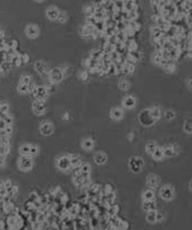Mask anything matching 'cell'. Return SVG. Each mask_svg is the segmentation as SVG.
Listing matches in <instances>:
<instances>
[{
	"mask_svg": "<svg viewBox=\"0 0 192 230\" xmlns=\"http://www.w3.org/2000/svg\"><path fill=\"white\" fill-rule=\"evenodd\" d=\"M183 132L188 135H192V120H185L182 125Z\"/></svg>",
	"mask_w": 192,
	"mask_h": 230,
	"instance_id": "obj_11",
	"label": "cell"
},
{
	"mask_svg": "<svg viewBox=\"0 0 192 230\" xmlns=\"http://www.w3.org/2000/svg\"><path fill=\"white\" fill-rule=\"evenodd\" d=\"M158 146L156 142L153 141L148 142L146 146V151L148 155H151Z\"/></svg>",
	"mask_w": 192,
	"mask_h": 230,
	"instance_id": "obj_18",
	"label": "cell"
},
{
	"mask_svg": "<svg viewBox=\"0 0 192 230\" xmlns=\"http://www.w3.org/2000/svg\"><path fill=\"white\" fill-rule=\"evenodd\" d=\"M51 78L54 82H61L63 79L62 71L58 69H54L51 73Z\"/></svg>",
	"mask_w": 192,
	"mask_h": 230,
	"instance_id": "obj_8",
	"label": "cell"
},
{
	"mask_svg": "<svg viewBox=\"0 0 192 230\" xmlns=\"http://www.w3.org/2000/svg\"><path fill=\"white\" fill-rule=\"evenodd\" d=\"M5 127V123L4 121H0V129H4Z\"/></svg>",
	"mask_w": 192,
	"mask_h": 230,
	"instance_id": "obj_30",
	"label": "cell"
},
{
	"mask_svg": "<svg viewBox=\"0 0 192 230\" xmlns=\"http://www.w3.org/2000/svg\"><path fill=\"white\" fill-rule=\"evenodd\" d=\"M144 160L140 157H134L131 158L129 165L131 170L134 172H140L144 166Z\"/></svg>",
	"mask_w": 192,
	"mask_h": 230,
	"instance_id": "obj_3",
	"label": "cell"
},
{
	"mask_svg": "<svg viewBox=\"0 0 192 230\" xmlns=\"http://www.w3.org/2000/svg\"><path fill=\"white\" fill-rule=\"evenodd\" d=\"M30 147H29L28 146H25L22 148V151L25 154H27L28 153H30Z\"/></svg>",
	"mask_w": 192,
	"mask_h": 230,
	"instance_id": "obj_27",
	"label": "cell"
},
{
	"mask_svg": "<svg viewBox=\"0 0 192 230\" xmlns=\"http://www.w3.org/2000/svg\"><path fill=\"white\" fill-rule=\"evenodd\" d=\"M157 211L156 209L151 210L147 212V215L146 217V221L150 224H155L156 223V214Z\"/></svg>",
	"mask_w": 192,
	"mask_h": 230,
	"instance_id": "obj_9",
	"label": "cell"
},
{
	"mask_svg": "<svg viewBox=\"0 0 192 230\" xmlns=\"http://www.w3.org/2000/svg\"><path fill=\"white\" fill-rule=\"evenodd\" d=\"M155 195L151 189L147 190L143 193V201L155 200Z\"/></svg>",
	"mask_w": 192,
	"mask_h": 230,
	"instance_id": "obj_16",
	"label": "cell"
},
{
	"mask_svg": "<svg viewBox=\"0 0 192 230\" xmlns=\"http://www.w3.org/2000/svg\"><path fill=\"white\" fill-rule=\"evenodd\" d=\"M123 112L120 108L113 109L111 112V117L113 119L120 120L123 117Z\"/></svg>",
	"mask_w": 192,
	"mask_h": 230,
	"instance_id": "obj_19",
	"label": "cell"
},
{
	"mask_svg": "<svg viewBox=\"0 0 192 230\" xmlns=\"http://www.w3.org/2000/svg\"><path fill=\"white\" fill-rule=\"evenodd\" d=\"M139 120L140 123L146 127L152 126L157 121L152 117L150 109H145L142 111L139 115Z\"/></svg>",
	"mask_w": 192,
	"mask_h": 230,
	"instance_id": "obj_2",
	"label": "cell"
},
{
	"mask_svg": "<svg viewBox=\"0 0 192 230\" xmlns=\"http://www.w3.org/2000/svg\"><path fill=\"white\" fill-rule=\"evenodd\" d=\"M161 182L160 177L155 174H150L147 177V185L151 189L157 188L159 186Z\"/></svg>",
	"mask_w": 192,
	"mask_h": 230,
	"instance_id": "obj_4",
	"label": "cell"
},
{
	"mask_svg": "<svg viewBox=\"0 0 192 230\" xmlns=\"http://www.w3.org/2000/svg\"><path fill=\"white\" fill-rule=\"evenodd\" d=\"M165 217L163 215L161 212H157L156 214V223H161L164 220Z\"/></svg>",
	"mask_w": 192,
	"mask_h": 230,
	"instance_id": "obj_24",
	"label": "cell"
},
{
	"mask_svg": "<svg viewBox=\"0 0 192 230\" xmlns=\"http://www.w3.org/2000/svg\"><path fill=\"white\" fill-rule=\"evenodd\" d=\"M70 162H71L72 165L74 166H77V165H79L80 161L76 157H72V158H70Z\"/></svg>",
	"mask_w": 192,
	"mask_h": 230,
	"instance_id": "obj_25",
	"label": "cell"
},
{
	"mask_svg": "<svg viewBox=\"0 0 192 230\" xmlns=\"http://www.w3.org/2000/svg\"><path fill=\"white\" fill-rule=\"evenodd\" d=\"M40 131L45 135H49L53 132V127L49 123H45L41 125Z\"/></svg>",
	"mask_w": 192,
	"mask_h": 230,
	"instance_id": "obj_13",
	"label": "cell"
},
{
	"mask_svg": "<svg viewBox=\"0 0 192 230\" xmlns=\"http://www.w3.org/2000/svg\"><path fill=\"white\" fill-rule=\"evenodd\" d=\"M142 208L146 212H148L151 210L156 209V203L155 200L151 201H143L142 204Z\"/></svg>",
	"mask_w": 192,
	"mask_h": 230,
	"instance_id": "obj_10",
	"label": "cell"
},
{
	"mask_svg": "<svg viewBox=\"0 0 192 230\" xmlns=\"http://www.w3.org/2000/svg\"><path fill=\"white\" fill-rule=\"evenodd\" d=\"M159 195L163 200L166 201H171L175 198V189L171 184H166L161 186Z\"/></svg>",
	"mask_w": 192,
	"mask_h": 230,
	"instance_id": "obj_1",
	"label": "cell"
},
{
	"mask_svg": "<svg viewBox=\"0 0 192 230\" xmlns=\"http://www.w3.org/2000/svg\"><path fill=\"white\" fill-rule=\"evenodd\" d=\"M28 34L32 38L36 37L38 34V30L35 26H30L28 29Z\"/></svg>",
	"mask_w": 192,
	"mask_h": 230,
	"instance_id": "obj_21",
	"label": "cell"
},
{
	"mask_svg": "<svg viewBox=\"0 0 192 230\" xmlns=\"http://www.w3.org/2000/svg\"><path fill=\"white\" fill-rule=\"evenodd\" d=\"M37 1H40V0H37Z\"/></svg>",
	"mask_w": 192,
	"mask_h": 230,
	"instance_id": "obj_31",
	"label": "cell"
},
{
	"mask_svg": "<svg viewBox=\"0 0 192 230\" xmlns=\"http://www.w3.org/2000/svg\"><path fill=\"white\" fill-rule=\"evenodd\" d=\"M188 188H189V190L190 191V193H192V178L189 181V184H188Z\"/></svg>",
	"mask_w": 192,
	"mask_h": 230,
	"instance_id": "obj_29",
	"label": "cell"
},
{
	"mask_svg": "<svg viewBox=\"0 0 192 230\" xmlns=\"http://www.w3.org/2000/svg\"><path fill=\"white\" fill-rule=\"evenodd\" d=\"M150 113L152 116V117L154 119L156 120V121H158L161 119L162 112H161V109H160V108H159L158 106H154V107L152 108L151 109H150Z\"/></svg>",
	"mask_w": 192,
	"mask_h": 230,
	"instance_id": "obj_15",
	"label": "cell"
},
{
	"mask_svg": "<svg viewBox=\"0 0 192 230\" xmlns=\"http://www.w3.org/2000/svg\"><path fill=\"white\" fill-rule=\"evenodd\" d=\"M176 117V113L175 111L173 109H167L165 112V117L166 120L167 121H172L174 120Z\"/></svg>",
	"mask_w": 192,
	"mask_h": 230,
	"instance_id": "obj_20",
	"label": "cell"
},
{
	"mask_svg": "<svg viewBox=\"0 0 192 230\" xmlns=\"http://www.w3.org/2000/svg\"><path fill=\"white\" fill-rule=\"evenodd\" d=\"M71 165L70 158L66 156L60 158L57 162L58 168L62 170H66Z\"/></svg>",
	"mask_w": 192,
	"mask_h": 230,
	"instance_id": "obj_6",
	"label": "cell"
},
{
	"mask_svg": "<svg viewBox=\"0 0 192 230\" xmlns=\"http://www.w3.org/2000/svg\"><path fill=\"white\" fill-rule=\"evenodd\" d=\"M94 161L98 165L104 164L107 161V156L102 153H98L94 155Z\"/></svg>",
	"mask_w": 192,
	"mask_h": 230,
	"instance_id": "obj_17",
	"label": "cell"
},
{
	"mask_svg": "<svg viewBox=\"0 0 192 230\" xmlns=\"http://www.w3.org/2000/svg\"><path fill=\"white\" fill-rule=\"evenodd\" d=\"M83 146L85 149L86 150H90L93 147V142L90 139L85 140L83 143Z\"/></svg>",
	"mask_w": 192,
	"mask_h": 230,
	"instance_id": "obj_22",
	"label": "cell"
},
{
	"mask_svg": "<svg viewBox=\"0 0 192 230\" xmlns=\"http://www.w3.org/2000/svg\"><path fill=\"white\" fill-rule=\"evenodd\" d=\"M151 157L152 158L155 160L156 161H160L165 158L164 154H163V147L158 146L156 147L155 150L152 153Z\"/></svg>",
	"mask_w": 192,
	"mask_h": 230,
	"instance_id": "obj_7",
	"label": "cell"
},
{
	"mask_svg": "<svg viewBox=\"0 0 192 230\" xmlns=\"http://www.w3.org/2000/svg\"><path fill=\"white\" fill-rule=\"evenodd\" d=\"M163 150L165 158H171L177 155V148L173 144L163 147Z\"/></svg>",
	"mask_w": 192,
	"mask_h": 230,
	"instance_id": "obj_5",
	"label": "cell"
},
{
	"mask_svg": "<svg viewBox=\"0 0 192 230\" xmlns=\"http://www.w3.org/2000/svg\"><path fill=\"white\" fill-rule=\"evenodd\" d=\"M136 104V100L134 97L128 96L125 98L123 101V105L127 108H132Z\"/></svg>",
	"mask_w": 192,
	"mask_h": 230,
	"instance_id": "obj_14",
	"label": "cell"
},
{
	"mask_svg": "<svg viewBox=\"0 0 192 230\" xmlns=\"http://www.w3.org/2000/svg\"><path fill=\"white\" fill-rule=\"evenodd\" d=\"M45 106L42 103H41V102L36 103V105H35V109L37 112L41 113L42 112L45 111Z\"/></svg>",
	"mask_w": 192,
	"mask_h": 230,
	"instance_id": "obj_23",
	"label": "cell"
},
{
	"mask_svg": "<svg viewBox=\"0 0 192 230\" xmlns=\"http://www.w3.org/2000/svg\"><path fill=\"white\" fill-rule=\"evenodd\" d=\"M59 12L56 8H50L47 11V16L50 20H54L59 18Z\"/></svg>",
	"mask_w": 192,
	"mask_h": 230,
	"instance_id": "obj_12",
	"label": "cell"
},
{
	"mask_svg": "<svg viewBox=\"0 0 192 230\" xmlns=\"http://www.w3.org/2000/svg\"><path fill=\"white\" fill-rule=\"evenodd\" d=\"M90 170V167L88 165H85L82 167V171L85 173L89 172Z\"/></svg>",
	"mask_w": 192,
	"mask_h": 230,
	"instance_id": "obj_26",
	"label": "cell"
},
{
	"mask_svg": "<svg viewBox=\"0 0 192 230\" xmlns=\"http://www.w3.org/2000/svg\"><path fill=\"white\" fill-rule=\"evenodd\" d=\"M37 150L36 147H32L30 149V153L31 154H35L37 153Z\"/></svg>",
	"mask_w": 192,
	"mask_h": 230,
	"instance_id": "obj_28",
	"label": "cell"
}]
</instances>
